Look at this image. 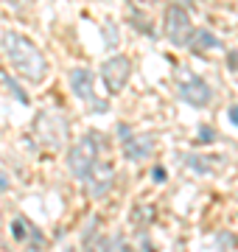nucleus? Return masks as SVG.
<instances>
[{
    "label": "nucleus",
    "instance_id": "nucleus-1",
    "mask_svg": "<svg viewBox=\"0 0 238 252\" xmlns=\"http://www.w3.org/2000/svg\"><path fill=\"white\" fill-rule=\"evenodd\" d=\"M3 48H6V56L11 59V64H14L28 81H42L45 79V73H48L45 56L39 54L26 36L9 31V34L3 36Z\"/></svg>",
    "mask_w": 238,
    "mask_h": 252
},
{
    "label": "nucleus",
    "instance_id": "nucleus-2",
    "mask_svg": "<svg viewBox=\"0 0 238 252\" xmlns=\"http://www.w3.org/2000/svg\"><path fill=\"white\" fill-rule=\"evenodd\" d=\"M67 165L79 180L87 182L92 168L98 165V135H84L79 143L67 152Z\"/></svg>",
    "mask_w": 238,
    "mask_h": 252
},
{
    "label": "nucleus",
    "instance_id": "nucleus-3",
    "mask_svg": "<svg viewBox=\"0 0 238 252\" xmlns=\"http://www.w3.org/2000/svg\"><path fill=\"white\" fill-rule=\"evenodd\" d=\"M165 34H168V39L177 48L191 45L193 26H191V17H188V11L182 6H168V11H165Z\"/></svg>",
    "mask_w": 238,
    "mask_h": 252
},
{
    "label": "nucleus",
    "instance_id": "nucleus-4",
    "mask_svg": "<svg viewBox=\"0 0 238 252\" xmlns=\"http://www.w3.org/2000/svg\"><path fill=\"white\" fill-rule=\"evenodd\" d=\"M101 73H104V81H107V90L110 93H120L123 84L129 81V73H132V62L126 56H112L101 64Z\"/></svg>",
    "mask_w": 238,
    "mask_h": 252
},
{
    "label": "nucleus",
    "instance_id": "nucleus-5",
    "mask_svg": "<svg viewBox=\"0 0 238 252\" xmlns=\"http://www.w3.org/2000/svg\"><path fill=\"white\" fill-rule=\"evenodd\" d=\"M67 79H70V90L76 93V98L92 104L95 112H104V109H107V104L98 101V98H95V93H92V73L90 70H84V67H73Z\"/></svg>",
    "mask_w": 238,
    "mask_h": 252
},
{
    "label": "nucleus",
    "instance_id": "nucleus-6",
    "mask_svg": "<svg viewBox=\"0 0 238 252\" xmlns=\"http://www.w3.org/2000/svg\"><path fill=\"white\" fill-rule=\"evenodd\" d=\"M37 129H39V135H42V140H45L48 146H54V149H59V146L67 140V121H64L59 112L42 115L37 121Z\"/></svg>",
    "mask_w": 238,
    "mask_h": 252
},
{
    "label": "nucleus",
    "instance_id": "nucleus-7",
    "mask_svg": "<svg viewBox=\"0 0 238 252\" xmlns=\"http://www.w3.org/2000/svg\"><path fill=\"white\" fill-rule=\"evenodd\" d=\"M179 98L193 104V107H208L213 98V90L202 79H191V81H185V84H179Z\"/></svg>",
    "mask_w": 238,
    "mask_h": 252
},
{
    "label": "nucleus",
    "instance_id": "nucleus-8",
    "mask_svg": "<svg viewBox=\"0 0 238 252\" xmlns=\"http://www.w3.org/2000/svg\"><path fill=\"white\" fill-rule=\"evenodd\" d=\"M154 152V137L151 135H129L123 137V154H126L129 160H149V154Z\"/></svg>",
    "mask_w": 238,
    "mask_h": 252
},
{
    "label": "nucleus",
    "instance_id": "nucleus-9",
    "mask_svg": "<svg viewBox=\"0 0 238 252\" xmlns=\"http://www.w3.org/2000/svg\"><path fill=\"white\" fill-rule=\"evenodd\" d=\"M191 48L193 51H210V48H221V42H219V36H213L210 31L199 28V31H193V36H191Z\"/></svg>",
    "mask_w": 238,
    "mask_h": 252
},
{
    "label": "nucleus",
    "instance_id": "nucleus-10",
    "mask_svg": "<svg viewBox=\"0 0 238 252\" xmlns=\"http://www.w3.org/2000/svg\"><path fill=\"white\" fill-rule=\"evenodd\" d=\"M0 81H3V84H6V87L11 90V95H14V98H20V104H28V95H26L23 90H20L17 81L11 79V76H6V73H3V76H0Z\"/></svg>",
    "mask_w": 238,
    "mask_h": 252
},
{
    "label": "nucleus",
    "instance_id": "nucleus-11",
    "mask_svg": "<svg viewBox=\"0 0 238 252\" xmlns=\"http://www.w3.org/2000/svg\"><path fill=\"white\" fill-rule=\"evenodd\" d=\"M11 233L17 235V238H26V235H28V221H26V219H14V224H11Z\"/></svg>",
    "mask_w": 238,
    "mask_h": 252
},
{
    "label": "nucleus",
    "instance_id": "nucleus-12",
    "mask_svg": "<svg viewBox=\"0 0 238 252\" xmlns=\"http://www.w3.org/2000/svg\"><path fill=\"white\" fill-rule=\"evenodd\" d=\"M199 140L202 143H213V140H216V135H213L210 126H199Z\"/></svg>",
    "mask_w": 238,
    "mask_h": 252
},
{
    "label": "nucleus",
    "instance_id": "nucleus-13",
    "mask_svg": "<svg viewBox=\"0 0 238 252\" xmlns=\"http://www.w3.org/2000/svg\"><path fill=\"white\" fill-rule=\"evenodd\" d=\"M151 177H154V180H165V171H163V168H154V171H151Z\"/></svg>",
    "mask_w": 238,
    "mask_h": 252
},
{
    "label": "nucleus",
    "instance_id": "nucleus-14",
    "mask_svg": "<svg viewBox=\"0 0 238 252\" xmlns=\"http://www.w3.org/2000/svg\"><path fill=\"white\" fill-rule=\"evenodd\" d=\"M230 121H233V124H238V107H230Z\"/></svg>",
    "mask_w": 238,
    "mask_h": 252
},
{
    "label": "nucleus",
    "instance_id": "nucleus-15",
    "mask_svg": "<svg viewBox=\"0 0 238 252\" xmlns=\"http://www.w3.org/2000/svg\"><path fill=\"white\" fill-rule=\"evenodd\" d=\"M6 188H9V180H6V177L0 174V190H6Z\"/></svg>",
    "mask_w": 238,
    "mask_h": 252
}]
</instances>
